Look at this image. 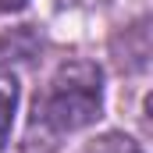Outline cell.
I'll list each match as a JSON object with an SVG mask.
<instances>
[{
	"mask_svg": "<svg viewBox=\"0 0 153 153\" xmlns=\"http://www.w3.org/2000/svg\"><path fill=\"white\" fill-rule=\"evenodd\" d=\"M103 111V71L93 61L61 64L46 93L36 96L25 132V153H53L61 135L89 128Z\"/></svg>",
	"mask_w": 153,
	"mask_h": 153,
	"instance_id": "1",
	"label": "cell"
},
{
	"mask_svg": "<svg viewBox=\"0 0 153 153\" xmlns=\"http://www.w3.org/2000/svg\"><path fill=\"white\" fill-rule=\"evenodd\" d=\"M14 107H18V82L11 75H0V150L7 146L11 121H14Z\"/></svg>",
	"mask_w": 153,
	"mask_h": 153,
	"instance_id": "2",
	"label": "cell"
},
{
	"mask_svg": "<svg viewBox=\"0 0 153 153\" xmlns=\"http://www.w3.org/2000/svg\"><path fill=\"white\" fill-rule=\"evenodd\" d=\"M82 153H143V150H139L135 139H128V135H121V132H107V135L93 139Z\"/></svg>",
	"mask_w": 153,
	"mask_h": 153,
	"instance_id": "3",
	"label": "cell"
},
{
	"mask_svg": "<svg viewBox=\"0 0 153 153\" xmlns=\"http://www.w3.org/2000/svg\"><path fill=\"white\" fill-rule=\"evenodd\" d=\"M25 4H29V0H0V11H7V14H11V11H22Z\"/></svg>",
	"mask_w": 153,
	"mask_h": 153,
	"instance_id": "4",
	"label": "cell"
},
{
	"mask_svg": "<svg viewBox=\"0 0 153 153\" xmlns=\"http://www.w3.org/2000/svg\"><path fill=\"white\" fill-rule=\"evenodd\" d=\"M64 4H89V0H64Z\"/></svg>",
	"mask_w": 153,
	"mask_h": 153,
	"instance_id": "5",
	"label": "cell"
}]
</instances>
